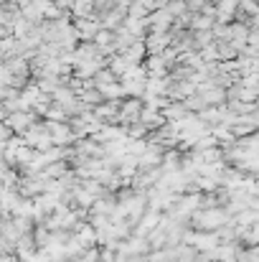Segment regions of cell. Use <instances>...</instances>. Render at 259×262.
<instances>
[{
    "label": "cell",
    "mask_w": 259,
    "mask_h": 262,
    "mask_svg": "<svg viewBox=\"0 0 259 262\" xmlns=\"http://www.w3.org/2000/svg\"><path fill=\"white\" fill-rule=\"evenodd\" d=\"M226 224V211L224 209H206V211H198L193 214V227L198 229H221Z\"/></svg>",
    "instance_id": "cell-1"
}]
</instances>
